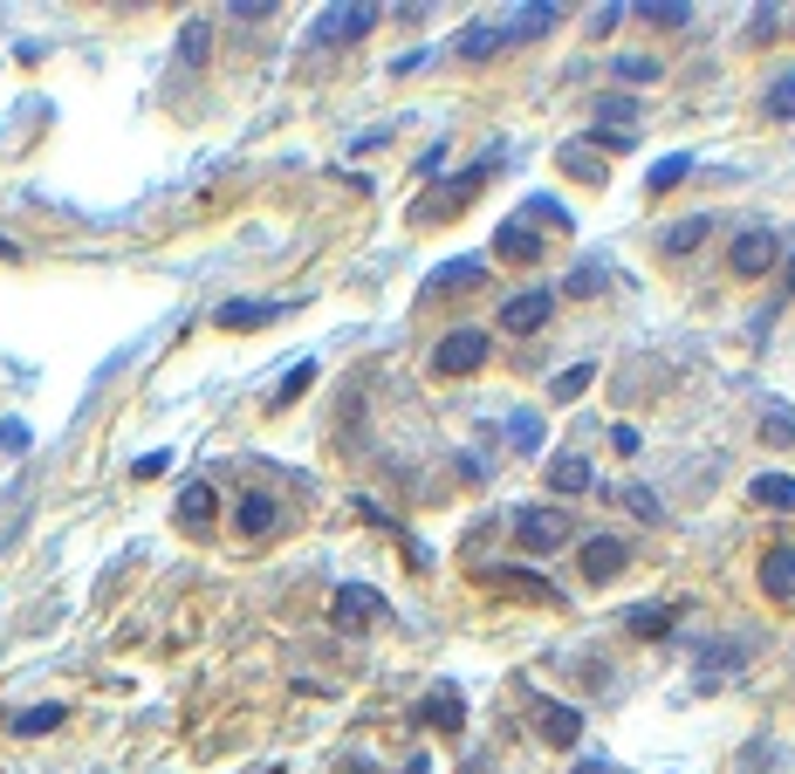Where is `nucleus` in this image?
<instances>
[{"mask_svg": "<svg viewBox=\"0 0 795 774\" xmlns=\"http://www.w3.org/2000/svg\"><path fill=\"white\" fill-rule=\"evenodd\" d=\"M706 233H713V220H706V213H693V220H672V227L658 233V248H665V254H693Z\"/></svg>", "mask_w": 795, "mask_h": 774, "instance_id": "24", "label": "nucleus"}, {"mask_svg": "<svg viewBox=\"0 0 795 774\" xmlns=\"http://www.w3.org/2000/svg\"><path fill=\"white\" fill-rule=\"evenodd\" d=\"M686 172H693V158L686 151H672V158H658V165H652V192H672V185H686Z\"/></svg>", "mask_w": 795, "mask_h": 774, "instance_id": "28", "label": "nucleus"}, {"mask_svg": "<svg viewBox=\"0 0 795 774\" xmlns=\"http://www.w3.org/2000/svg\"><path fill=\"white\" fill-rule=\"evenodd\" d=\"M213 56V21H185L179 28V69H207Z\"/></svg>", "mask_w": 795, "mask_h": 774, "instance_id": "23", "label": "nucleus"}, {"mask_svg": "<svg viewBox=\"0 0 795 774\" xmlns=\"http://www.w3.org/2000/svg\"><path fill=\"white\" fill-rule=\"evenodd\" d=\"M611 76H617V83H638V90H645V83H658V62H652V56H617Z\"/></svg>", "mask_w": 795, "mask_h": 774, "instance_id": "31", "label": "nucleus"}, {"mask_svg": "<svg viewBox=\"0 0 795 774\" xmlns=\"http://www.w3.org/2000/svg\"><path fill=\"white\" fill-rule=\"evenodd\" d=\"M555 165H563L570 179H583V185H604V158H596V151H590L583 138H570L563 151H555Z\"/></svg>", "mask_w": 795, "mask_h": 774, "instance_id": "20", "label": "nucleus"}, {"mask_svg": "<svg viewBox=\"0 0 795 774\" xmlns=\"http://www.w3.org/2000/svg\"><path fill=\"white\" fill-rule=\"evenodd\" d=\"M309 384H315V363H295V371L282 378V391H274V404H295V398H302Z\"/></svg>", "mask_w": 795, "mask_h": 774, "instance_id": "37", "label": "nucleus"}, {"mask_svg": "<svg viewBox=\"0 0 795 774\" xmlns=\"http://www.w3.org/2000/svg\"><path fill=\"white\" fill-rule=\"evenodd\" d=\"M631 14H645L652 28H686V21H693L686 0H645V8H631Z\"/></svg>", "mask_w": 795, "mask_h": 774, "instance_id": "27", "label": "nucleus"}, {"mask_svg": "<svg viewBox=\"0 0 795 774\" xmlns=\"http://www.w3.org/2000/svg\"><path fill=\"white\" fill-rule=\"evenodd\" d=\"M494 254L514 261V268H535V261H542V240L529 233V220H501V227H494Z\"/></svg>", "mask_w": 795, "mask_h": 774, "instance_id": "13", "label": "nucleus"}, {"mask_svg": "<svg viewBox=\"0 0 795 774\" xmlns=\"http://www.w3.org/2000/svg\"><path fill=\"white\" fill-rule=\"evenodd\" d=\"M590 151H631V131H611V124H596L590 138H583Z\"/></svg>", "mask_w": 795, "mask_h": 774, "instance_id": "39", "label": "nucleus"}, {"mask_svg": "<svg viewBox=\"0 0 795 774\" xmlns=\"http://www.w3.org/2000/svg\"><path fill=\"white\" fill-rule=\"evenodd\" d=\"M529 713H535V733L549 747H576L583 741V706H563V700H529Z\"/></svg>", "mask_w": 795, "mask_h": 774, "instance_id": "8", "label": "nucleus"}, {"mask_svg": "<svg viewBox=\"0 0 795 774\" xmlns=\"http://www.w3.org/2000/svg\"><path fill=\"white\" fill-rule=\"evenodd\" d=\"M501 49H514V42H507V28H466L460 42H453L460 62H487V56H501Z\"/></svg>", "mask_w": 795, "mask_h": 774, "instance_id": "21", "label": "nucleus"}, {"mask_svg": "<svg viewBox=\"0 0 795 774\" xmlns=\"http://www.w3.org/2000/svg\"><path fill=\"white\" fill-rule=\"evenodd\" d=\"M570 774H624V767H611V761H576Z\"/></svg>", "mask_w": 795, "mask_h": 774, "instance_id": "45", "label": "nucleus"}, {"mask_svg": "<svg viewBox=\"0 0 795 774\" xmlns=\"http://www.w3.org/2000/svg\"><path fill=\"white\" fill-rule=\"evenodd\" d=\"M213 507H220V494H213V480H185L179 486V527H185V535H207V527H213Z\"/></svg>", "mask_w": 795, "mask_h": 774, "instance_id": "10", "label": "nucleus"}, {"mask_svg": "<svg viewBox=\"0 0 795 774\" xmlns=\"http://www.w3.org/2000/svg\"><path fill=\"white\" fill-rule=\"evenodd\" d=\"M747 665V644H706L700 651V685H721V678H734Z\"/></svg>", "mask_w": 795, "mask_h": 774, "instance_id": "17", "label": "nucleus"}, {"mask_svg": "<svg viewBox=\"0 0 795 774\" xmlns=\"http://www.w3.org/2000/svg\"><path fill=\"white\" fill-rule=\"evenodd\" d=\"M624 562H631V549H624L617 535H590V542H583V576H590V583H611Z\"/></svg>", "mask_w": 795, "mask_h": 774, "instance_id": "14", "label": "nucleus"}, {"mask_svg": "<svg viewBox=\"0 0 795 774\" xmlns=\"http://www.w3.org/2000/svg\"><path fill=\"white\" fill-rule=\"evenodd\" d=\"M747 501H754V507L795 514V480H788V473H754V480H747Z\"/></svg>", "mask_w": 795, "mask_h": 774, "instance_id": "18", "label": "nucleus"}, {"mask_svg": "<svg viewBox=\"0 0 795 774\" xmlns=\"http://www.w3.org/2000/svg\"><path fill=\"white\" fill-rule=\"evenodd\" d=\"M62 720H69V706H56V700H49V706H21V713H8V726L21 733V741H42V733H56Z\"/></svg>", "mask_w": 795, "mask_h": 774, "instance_id": "19", "label": "nucleus"}, {"mask_svg": "<svg viewBox=\"0 0 795 774\" xmlns=\"http://www.w3.org/2000/svg\"><path fill=\"white\" fill-rule=\"evenodd\" d=\"M782 289L795 295V248H788V268H782Z\"/></svg>", "mask_w": 795, "mask_h": 774, "instance_id": "46", "label": "nucleus"}, {"mask_svg": "<svg viewBox=\"0 0 795 774\" xmlns=\"http://www.w3.org/2000/svg\"><path fill=\"white\" fill-rule=\"evenodd\" d=\"M0 453H28V425L21 419H0Z\"/></svg>", "mask_w": 795, "mask_h": 774, "instance_id": "41", "label": "nucleus"}, {"mask_svg": "<svg viewBox=\"0 0 795 774\" xmlns=\"http://www.w3.org/2000/svg\"><path fill=\"white\" fill-rule=\"evenodd\" d=\"M611 445L617 453H638V425H611Z\"/></svg>", "mask_w": 795, "mask_h": 774, "instance_id": "43", "label": "nucleus"}, {"mask_svg": "<svg viewBox=\"0 0 795 774\" xmlns=\"http://www.w3.org/2000/svg\"><path fill=\"white\" fill-rule=\"evenodd\" d=\"M624 507L638 514V521H665V507H658V494H652V486H624Z\"/></svg>", "mask_w": 795, "mask_h": 774, "instance_id": "36", "label": "nucleus"}, {"mask_svg": "<svg viewBox=\"0 0 795 774\" xmlns=\"http://www.w3.org/2000/svg\"><path fill=\"white\" fill-rule=\"evenodd\" d=\"M282 315V302H220V330H261V322H274Z\"/></svg>", "mask_w": 795, "mask_h": 774, "instance_id": "22", "label": "nucleus"}, {"mask_svg": "<svg viewBox=\"0 0 795 774\" xmlns=\"http://www.w3.org/2000/svg\"><path fill=\"white\" fill-rule=\"evenodd\" d=\"M378 0H350V8H323V21L309 28V42H323V49H336V42H356V34H371L378 28Z\"/></svg>", "mask_w": 795, "mask_h": 774, "instance_id": "4", "label": "nucleus"}, {"mask_svg": "<svg viewBox=\"0 0 795 774\" xmlns=\"http://www.w3.org/2000/svg\"><path fill=\"white\" fill-rule=\"evenodd\" d=\"M233 527H241L248 542L274 535V527H282V501H274V494H261V486H254V494H241V507H233Z\"/></svg>", "mask_w": 795, "mask_h": 774, "instance_id": "11", "label": "nucleus"}, {"mask_svg": "<svg viewBox=\"0 0 795 774\" xmlns=\"http://www.w3.org/2000/svg\"><path fill=\"white\" fill-rule=\"evenodd\" d=\"M481 281H487V261L460 254V261H446V268H432L425 289H432V295H466V289H481Z\"/></svg>", "mask_w": 795, "mask_h": 774, "instance_id": "12", "label": "nucleus"}, {"mask_svg": "<svg viewBox=\"0 0 795 774\" xmlns=\"http://www.w3.org/2000/svg\"><path fill=\"white\" fill-rule=\"evenodd\" d=\"M624 14H631L624 0H604V8H590V21H583V28H590V34H611V28H617Z\"/></svg>", "mask_w": 795, "mask_h": 774, "instance_id": "38", "label": "nucleus"}, {"mask_svg": "<svg viewBox=\"0 0 795 774\" xmlns=\"http://www.w3.org/2000/svg\"><path fill=\"white\" fill-rule=\"evenodd\" d=\"M768 117H795V76H782V83L768 90Z\"/></svg>", "mask_w": 795, "mask_h": 774, "instance_id": "40", "label": "nucleus"}, {"mask_svg": "<svg viewBox=\"0 0 795 774\" xmlns=\"http://www.w3.org/2000/svg\"><path fill=\"white\" fill-rule=\"evenodd\" d=\"M549 315H555V295H549V289H522V295L501 302V330H507V336H535Z\"/></svg>", "mask_w": 795, "mask_h": 774, "instance_id": "9", "label": "nucleus"}, {"mask_svg": "<svg viewBox=\"0 0 795 774\" xmlns=\"http://www.w3.org/2000/svg\"><path fill=\"white\" fill-rule=\"evenodd\" d=\"M227 14H241V21H268V14H274V0H233Z\"/></svg>", "mask_w": 795, "mask_h": 774, "instance_id": "42", "label": "nucleus"}, {"mask_svg": "<svg viewBox=\"0 0 795 774\" xmlns=\"http://www.w3.org/2000/svg\"><path fill=\"white\" fill-rule=\"evenodd\" d=\"M590 384H596V371H590V363H570V371H563V378H555V398H563V404H570V398H583Z\"/></svg>", "mask_w": 795, "mask_h": 774, "instance_id": "35", "label": "nucleus"}, {"mask_svg": "<svg viewBox=\"0 0 795 774\" xmlns=\"http://www.w3.org/2000/svg\"><path fill=\"white\" fill-rule=\"evenodd\" d=\"M522 220H542V227H563V233L576 227V220H570V207H563V199H549V192H535V199H529V207H522Z\"/></svg>", "mask_w": 795, "mask_h": 774, "instance_id": "30", "label": "nucleus"}, {"mask_svg": "<svg viewBox=\"0 0 795 774\" xmlns=\"http://www.w3.org/2000/svg\"><path fill=\"white\" fill-rule=\"evenodd\" d=\"M583 486H590V460L583 453L549 460V494H583Z\"/></svg>", "mask_w": 795, "mask_h": 774, "instance_id": "26", "label": "nucleus"}, {"mask_svg": "<svg viewBox=\"0 0 795 774\" xmlns=\"http://www.w3.org/2000/svg\"><path fill=\"white\" fill-rule=\"evenodd\" d=\"M762 439L768 445H795V412H788V404H768V412H762Z\"/></svg>", "mask_w": 795, "mask_h": 774, "instance_id": "33", "label": "nucleus"}, {"mask_svg": "<svg viewBox=\"0 0 795 774\" xmlns=\"http://www.w3.org/2000/svg\"><path fill=\"white\" fill-rule=\"evenodd\" d=\"M563 535H570V514L563 507H522V514H514V542H522L529 555H555Z\"/></svg>", "mask_w": 795, "mask_h": 774, "instance_id": "5", "label": "nucleus"}, {"mask_svg": "<svg viewBox=\"0 0 795 774\" xmlns=\"http://www.w3.org/2000/svg\"><path fill=\"white\" fill-rule=\"evenodd\" d=\"M487 583H501V590H514V596H529V603H563L542 576H529V569H487Z\"/></svg>", "mask_w": 795, "mask_h": 774, "instance_id": "25", "label": "nucleus"}, {"mask_svg": "<svg viewBox=\"0 0 795 774\" xmlns=\"http://www.w3.org/2000/svg\"><path fill=\"white\" fill-rule=\"evenodd\" d=\"M487 356H494L487 330H446V336H440V350H432V371H440V378H473Z\"/></svg>", "mask_w": 795, "mask_h": 774, "instance_id": "2", "label": "nucleus"}, {"mask_svg": "<svg viewBox=\"0 0 795 774\" xmlns=\"http://www.w3.org/2000/svg\"><path fill=\"white\" fill-rule=\"evenodd\" d=\"M768 761H775V747H768V741H754V747H747V761H741V767H747V774H754V767H768Z\"/></svg>", "mask_w": 795, "mask_h": 774, "instance_id": "44", "label": "nucleus"}, {"mask_svg": "<svg viewBox=\"0 0 795 774\" xmlns=\"http://www.w3.org/2000/svg\"><path fill=\"white\" fill-rule=\"evenodd\" d=\"M330 617H336V631H371L378 617H391V603H384L371 583H343V590L330 596Z\"/></svg>", "mask_w": 795, "mask_h": 774, "instance_id": "6", "label": "nucleus"}, {"mask_svg": "<svg viewBox=\"0 0 795 774\" xmlns=\"http://www.w3.org/2000/svg\"><path fill=\"white\" fill-rule=\"evenodd\" d=\"M555 14H563V8H549V0H529V8H514V21H501V28H507V42H535V34L555 28Z\"/></svg>", "mask_w": 795, "mask_h": 774, "instance_id": "16", "label": "nucleus"}, {"mask_svg": "<svg viewBox=\"0 0 795 774\" xmlns=\"http://www.w3.org/2000/svg\"><path fill=\"white\" fill-rule=\"evenodd\" d=\"M762 590L775 603H795V549H768L762 555Z\"/></svg>", "mask_w": 795, "mask_h": 774, "instance_id": "15", "label": "nucleus"}, {"mask_svg": "<svg viewBox=\"0 0 795 774\" xmlns=\"http://www.w3.org/2000/svg\"><path fill=\"white\" fill-rule=\"evenodd\" d=\"M665 631H672L665 603H638V610H631V637H665Z\"/></svg>", "mask_w": 795, "mask_h": 774, "instance_id": "29", "label": "nucleus"}, {"mask_svg": "<svg viewBox=\"0 0 795 774\" xmlns=\"http://www.w3.org/2000/svg\"><path fill=\"white\" fill-rule=\"evenodd\" d=\"M775 261H782V233H775V227H747V233H734L727 268H734L741 281H762Z\"/></svg>", "mask_w": 795, "mask_h": 774, "instance_id": "3", "label": "nucleus"}, {"mask_svg": "<svg viewBox=\"0 0 795 774\" xmlns=\"http://www.w3.org/2000/svg\"><path fill=\"white\" fill-rule=\"evenodd\" d=\"M507 439H514V453H542V419H535V412H514V419H507Z\"/></svg>", "mask_w": 795, "mask_h": 774, "instance_id": "32", "label": "nucleus"}, {"mask_svg": "<svg viewBox=\"0 0 795 774\" xmlns=\"http://www.w3.org/2000/svg\"><path fill=\"white\" fill-rule=\"evenodd\" d=\"M412 726H425V733H460V726H466V700H460V685H432L425 700L412 706Z\"/></svg>", "mask_w": 795, "mask_h": 774, "instance_id": "7", "label": "nucleus"}, {"mask_svg": "<svg viewBox=\"0 0 795 774\" xmlns=\"http://www.w3.org/2000/svg\"><path fill=\"white\" fill-rule=\"evenodd\" d=\"M604 281H611V268H604V261H583V268L563 281V289H570V295H604Z\"/></svg>", "mask_w": 795, "mask_h": 774, "instance_id": "34", "label": "nucleus"}, {"mask_svg": "<svg viewBox=\"0 0 795 774\" xmlns=\"http://www.w3.org/2000/svg\"><path fill=\"white\" fill-rule=\"evenodd\" d=\"M501 158H507V144H487V151L473 158V165H466V172H460L453 185H440L432 199H419V207H412V220H440V213H460L466 199H473V192H481V185L494 179V165H501Z\"/></svg>", "mask_w": 795, "mask_h": 774, "instance_id": "1", "label": "nucleus"}]
</instances>
